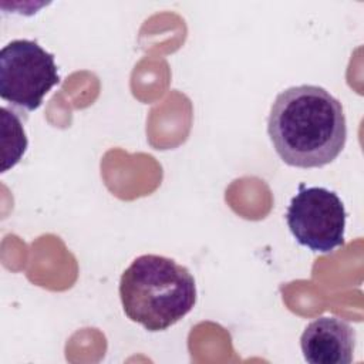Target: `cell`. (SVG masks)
<instances>
[{
	"mask_svg": "<svg viewBox=\"0 0 364 364\" xmlns=\"http://www.w3.org/2000/svg\"><path fill=\"white\" fill-rule=\"evenodd\" d=\"M267 134L280 159L296 168H321L344 149L347 121L341 102L318 85H296L277 94Z\"/></svg>",
	"mask_w": 364,
	"mask_h": 364,
	"instance_id": "cell-1",
	"label": "cell"
},
{
	"mask_svg": "<svg viewBox=\"0 0 364 364\" xmlns=\"http://www.w3.org/2000/svg\"><path fill=\"white\" fill-rule=\"evenodd\" d=\"M119 299L131 321L148 331H162L193 309L196 284L185 266L149 253L138 256L124 270Z\"/></svg>",
	"mask_w": 364,
	"mask_h": 364,
	"instance_id": "cell-2",
	"label": "cell"
},
{
	"mask_svg": "<svg viewBox=\"0 0 364 364\" xmlns=\"http://www.w3.org/2000/svg\"><path fill=\"white\" fill-rule=\"evenodd\" d=\"M54 55L37 41L18 38L0 51V97L26 111L40 108L46 94L60 84Z\"/></svg>",
	"mask_w": 364,
	"mask_h": 364,
	"instance_id": "cell-3",
	"label": "cell"
},
{
	"mask_svg": "<svg viewBox=\"0 0 364 364\" xmlns=\"http://www.w3.org/2000/svg\"><path fill=\"white\" fill-rule=\"evenodd\" d=\"M346 209L340 196L323 186L303 183L286 212L287 226L294 239L311 252L331 253L344 245Z\"/></svg>",
	"mask_w": 364,
	"mask_h": 364,
	"instance_id": "cell-4",
	"label": "cell"
},
{
	"mask_svg": "<svg viewBox=\"0 0 364 364\" xmlns=\"http://www.w3.org/2000/svg\"><path fill=\"white\" fill-rule=\"evenodd\" d=\"M300 347L310 364H350L355 348V330L334 316H321L307 324Z\"/></svg>",
	"mask_w": 364,
	"mask_h": 364,
	"instance_id": "cell-5",
	"label": "cell"
}]
</instances>
